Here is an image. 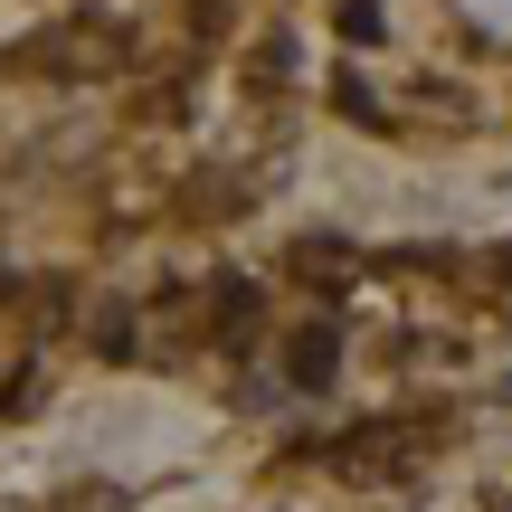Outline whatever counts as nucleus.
Listing matches in <instances>:
<instances>
[{
    "mask_svg": "<svg viewBox=\"0 0 512 512\" xmlns=\"http://www.w3.org/2000/svg\"><path fill=\"white\" fill-rule=\"evenodd\" d=\"M342 38H380V0H342Z\"/></svg>",
    "mask_w": 512,
    "mask_h": 512,
    "instance_id": "2",
    "label": "nucleus"
},
{
    "mask_svg": "<svg viewBox=\"0 0 512 512\" xmlns=\"http://www.w3.org/2000/svg\"><path fill=\"white\" fill-rule=\"evenodd\" d=\"M294 380H304V389L332 380V332H304V342H294Z\"/></svg>",
    "mask_w": 512,
    "mask_h": 512,
    "instance_id": "1",
    "label": "nucleus"
}]
</instances>
